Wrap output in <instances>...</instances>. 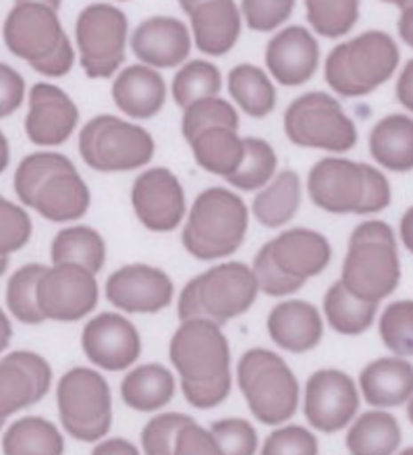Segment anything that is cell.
I'll return each mask as SVG.
<instances>
[{
    "instance_id": "obj_22",
    "label": "cell",
    "mask_w": 413,
    "mask_h": 455,
    "mask_svg": "<svg viewBox=\"0 0 413 455\" xmlns=\"http://www.w3.org/2000/svg\"><path fill=\"white\" fill-rule=\"evenodd\" d=\"M318 42L306 28L293 26L276 34L266 46V65L281 85H304L318 69Z\"/></svg>"
},
{
    "instance_id": "obj_56",
    "label": "cell",
    "mask_w": 413,
    "mask_h": 455,
    "mask_svg": "<svg viewBox=\"0 0 413 455\" xmlns=\"http://www.w3.org/2000/svg\"><path fill=\"white\" fill-rule=\"evenodd\" d=\"M17 3H42V4H48V7L52 9H60V0H17Z\"/></svg>"
},
{
    "instance_id": "obj_34",
    "label": "cell",
    "mask_w": 413,
    "mask_h": 455,
    "mask_svg": "<svg viewBox=\"0 0 413 455\" xmlns=\"http://www.w3.org/2000/svg\"><path fill=\"white\" fill-rule=\"evenodd\" d=\"M3 451L9 455H57L65 451V439L51 420L40 416H28L11 424L3 436Z\"/></svg>"
},
{
    "instance_id": "obj_57",
    "label": "cell",
    "mask_w": 413,
    "mask_h": 455,
    "mask_svg": "<svg viewBox=\"0 0 413 455\" xmlns=\"http://www.w3.org/2000/svg\"><path fill=\"white\" fill-rule=\"evenodd\" d=\"M179 3H181V7L185 9V13H189L191 9L195 7V4H200V3H203V0H179Z\"/></svg>"
},
{
    "instance_id": "obj_12",
    "label": "cell",
    "mask_w": 413,
    "mask_h": 455,
    "mask_svg": "<svg viewBox=\"0 0 413 455\" xmlns=\"http://www.w3.org/2000/svg\"><path fill=\"white\" fill-rule=\"evenodd\" d=\"M59 416L67 433L82 443L100 441L113 424V395L100 372L73 368L59 380Z\"/></svg>"
},
{
    "instance_id": "obj_49",
    "label": "cell",
    "mask_w": 413,
    "mask_h": 455,
    "mask_svg": "<svg viewBox=\"0 0 413 455\" xmlns=\"http://www.w3.org/2000/svg\"><path fill=\"white\" fill-rule=\"evenodd\" d=\"M175 453H220V449L217 445V441H214L212 433H208L206 428H202L200 424H195L194 418H191V420L185 422L181 430H179Z\"/></svg>"
},
{
    "instance_id": "obj_53",
    "label": "cell",
    "mask_w": 413,
    "mask_h": 455,
    "mask_svg": "<svg viewBox=\"0 0 413 455\" xmlns=\"http://www.w3.org/2000/svg\"><path fill=\"white\" fill-rule=\"evenodd\" d=\"M401 239H403L405 248L413 254V206L401 219Z\"/></svg>"
},
{
    "instance_id": "obj_8",
    "label": "cell",
    "mask_w": 413,
    "mask_h": 455,
    "mask_svg": "<svg viewBox=\"0 0 413 455\" xmlns=\"http://www.w3.org/2000/svg\"><path fill=\"white\" fill-rule=\"evenodd\" d=\"M258 291V279L248 264H218L185 285L179 298V318H203L223 327L254 306Z\"/></svg>"
},
{
    "instance_id": "obj_3",
    "label": "cell",
    "mask_w": 413,
    "mask_h": 455,
    "mask_svg": "<svg viewBox=\"0 0 413 455\" xmlns=\"http://www.w3.org/2000/svg\"><path fill=\"white\" fill-rule=\"evenodd\" d=\"M314 204L332 214H372L391 204L386 177L366 163L322 158L307 177Z\"/></svg>"
},
{
    "instance_id": "obj_29",
    "label": "cell",
    "mask_w": 413,
    "mask_h": 455,
    "mask_svg": "<svg viewBox=\"0 0 413 455\" xmlns=\"http://www.w3.org/2000/svg\"><path fill=\"white\" fill-rule=\"evenodd\" d=\"M187 144L194 150L197 164L220 177L235 173L245 156V140L239 138L237 129L223 125L203 129Z\"/></svg>"
},
{
    "instance_id": "obj_55",
    "label": "cell",
    "mask_w": 413,
    "mask_h": 455,
    "mask_svg": "<svg viewBox=\"0 0 413 455\" xmlns=\"http://www.w3.org/2000/svg\"><path fill=\"white\" fill-rule=\"evenodd\" d=\"M9 161H11V148H9V140L4 138V133L0 132V175L4 173L9 167Z\"/></svg>"
},
{
    "instance_id": "obj_4",
    "label": "cell",
    "mask_w": 413,
    "mask_h": 455,
    "mask_svg": "<svg viewBox=\"0 0 413 455\" xmlns=\"http://www.w3.org/2000/svg\"><path fill=\"white\" fill-rule=\"evenodd\" d=\"M332 250L322 233L298 229L281 233L254 258L258 287L266 295H291L330 264Z\"/></svg>"
},
{
    "instance_id": "obj_45",
    "label": "cell",
    "mask_w": 413,
    "mask_h": 455,
    "mask_svg": "<svg viewBox=\"0 0 413 455\" xmlns=\"http://www.w3.org/2000/svg\"><path fill=\"white\" fill-rule=\"evenodd\" d=\"M210 433L220 453L250 455L258 449V435L254 427L242 418H226V420L214 422Z\"/></svg>"
},
{
    "instance_id": "obj_30",
    "label": "cell",
    "mask_w": 413,
    "mask_h": 455,
    "mask_svg": "<svg viewBox=\"0 0 413 455\" xmlns=\"http://www.w3.org/2000/svg\"><path fill=\"white\" fill-rule=\"evenodd\" d=\"M121 397L131 410H160L175 397V377L169 368L160 364L138 366L123 379Z\"/></svg>"
},
{
    "instance_id": "obj_14",
    "label": "cell",
    "mask_w": 413,
    "mask_h": 455,
    "mask_svg": "<svg viewBox=\"0 0 413 455\" xmlns=\"http://www.w3.org/2000/svg\"><path fill=\"white\" fill-rule=\"evenodd\" d=\"M75 40L85 76L110 77L125 60L127 17L113 4H91L79 15Z\"/></svg>"
},
{
    "instance_id": "obj_20",
    "label": "cell",
    "mask_w": 413,
    "mask_h": 455,
    "mask_svg": "<svg viewBox=\"0 0 413 455\" xmlns=\"http://www.w3.org/2000/svg\"><path fill=\"white\" fill-rule=\"evenodd\" d=\"M52 385V368L34 352H13L0 360V418L38 403Z\"/></svg>"
},
{
    "instance_id": "obj_19",
    "label": "cell",
    "mask_w": 413,
    "mask_h": 455,
    "mask_svg": "<svg viewBox=\"0 0 413 455\" xmlns=\"http://www.w3.org/2000/svg\"><path fill=\"white\" fill-rule=\"evenodd\" d=\"M83 352L102 371L119 372L133 366L141 354V337L125 316L102 312L85 324Z\"/></svg>"
},
{
    "instance_id": "obj_6",
    "label": "cell",
    "mask_w": 413,
    "mask_h": 455,
    "mask_svg": "<svg viewBox=\"0 0 413 455\" xmlns=\"http://www.w3.org/2000/svg\"><path fill=\"white\" fill-rule=\"evenodd\" d=\"M250 214L245 202L225 188L197 196L183 229V245L197 260H218L242 248Z\"/></svg>"
},
{
    "instance_id": "obj_52",
    "label": "cell",
    "mask_w": 413,
    "mask_h": 455,
    "mask_svg": "<svg viewBox=\"0 0 413 455\" xmlns=\"http://www.w3.org/2000/svg\"><path fill=\"white\" fill-rule=\"evenodd\" d=\"M399 34L407 46L413 48V4L401 9V20H399Z\"/></svg>"
},
{
    "instance_id": "obj_48",
    "label": "cell",
    "mask_w": 413,
    "mask_h": 455,
    "mask_svg": "<svg viewBox=\"0 0 413 455\" xmlns=\"http://www.w3.org/2000/svg\"><path fill=\"white\" fill-rule=\"evenodd\" d=\"M26 98V82L13 67L0 63V119L13 115Z\"/></svg>"
},
{
    "instance_id": "obj_51",
    "label": "cell",
    "mask_w": 413,
    "mask_h": 455,
    "mask_svg": "<svg viewBox=\"0 0 413 455\" xmlns=\"http://www.w3.org/2000/svg\"><path fill=\"white\" fill-rule=\"evenodd\" d=\"M94 453H138V447L125 439H110L100 443L94 449Z\"/></svg>"
},
{
    "instance_id": "obj_9",
    "label": "cell",
    "mask_w": 413,
    "mask_h": 455,
    "mask_svg": "<svg viewBox=\"0 0 413 455\" xmlns=\"http://www.w3.org/2000/svg\"><path fill=\"white\" fill-rule=\"evenodd\" d=\"M399 65V48L385 32H366L332 48L324 65L326 84L345 98L366 96L386 84Z\"/></svg>"
},
{
    "instance_id": "obj_36",
    "label": "cell",
    "mask_w": 413,
    "mask_h": 455,
    "mask_svg": "<svg viewBox=\"0 0 413 455\" xmlns=\"http://www.w3.org/2000/svg\"><path fill=\"white\" fill-rule=\"evenodd\" d=\"M229 90L250 116L262 119L276 107V90L266 73L254 65H237L229 73Z\"/></svg>"
},
{
    "instance_id": "obj_50",
    "label": "cell",
    "mask_w": 413,
    "mask_h": 455,
    "mask_svg": "<svg viewBox=\"0 0 413 455\" xmlns=\"http://www.w3.org/2000/svg\"><path fill=\"white\" fill-rule=\"evenodd\" d=\"M397 98L405 108H409L413 113V60H409L403 73H401L397 82Z\"/></svg>"
},
{
    "instance_id": "obj_1",
    "label": "cell",
    "mask_w": 413,
    "mask_h": 455,
    "mask_svg": "<svg viewBox=\"0 0 413 455\" xmlns=\"http://www.w3.org/2000/svg\"><path fill=\"white\" fill-rule=\"evenodd\" d=\"M171 362L181 377V389L197 410L223 403L231 393V347L220 324L189 318L171 339Z\"/></svg>"
},
{
    "instance_id": "obj_32",
    "label": "cell",
    "mask_w": 413,
    "mask_h": 455,
    "mask_svg": "<svg viewBox=\"0 0 413 455\" xmlns=\"http://www.w3.org/2000/svg\"><path fill=\"white\" fill-rule=\"evenodd\" d=\"M378 304L360 299L341 281L332 283L324 295V315L330 327L341 335H361L372 327Z\"/></svg>"
},
{
    "instance_id": "obj_23",
    "label": "cell",
    "mask_w": 413,
    "mask_h": 455,
    "mask_svg": "<svg viewBox=\"0 0 413 455\" xmlns=\"http://www.w3.org/2000/svg\"><path fill=\"white\" fill-rule=\"evenodd\" d=\"M131 48L141 63L171 69L191 52V38L183 21L172 17H150L133 32Z\"/></svg>"
},
{
    "instance_id": "obj_26",
    "label": "cell",
    "mask_w": 413,
    "mask_h": 455,
    "mask_svg": "<svg viewBox=\"0 0 413 455\" xmlns=\"http://www.w3.org/2000/svg\"><path fill=\"white\" fill-rule=\"evenodd\" d=\"M115 104L131 119H152L166 100V85L158 71L146 65H131L113 85Z\"/></svg>"
},
{
    "instance_id": "obj_42",
    "label": "cell",
    "mask_w": 413,
    "mask_h": 455,
    "mask_svg": "<svg viewBox=\"0 0 413 455\" xmlns=\"http://www.w3.org/2000/svg\"><path fill=\"white\" fill-rule=\"evenodd\" d=\"M380 337L393 354L413 355V301L388 304L380 318Z\"/></svg>"
},
{
    "instance_id": "obj_44",
    "label": "cell",
    "mask_w": 413,
    "mask_h": 455,
    "mask_svg": "<svg viewBox=\"0 0 413 455\" xmlns=\"http://www.w3.org/2000/svg\"><path fill=\"white\" fill-rule=\"evenodd\" d=\"M189 420V416L175 414V411L152 418V420L146 424L144 433H141V447H144V451L152 455L175 453L179 430H181L183 424Z\"/></svg>"
},
{
    "instance_id": "obj_37",
    "label": "cell",
    "mask_w": 413,
    "mask_h": 455,
    "mask_svg": "<svg viewBox=\"0 0 413 455\" xmlns=\"http://www.w3.org/2000/svg\"><path fill=\"white\" fill-rule=\"evenodd\" d=\"M276 164V152L268 141L260 138H245V156L243 163L239 164L235 173L225 177L233 188L243 189V192H254V189H262L266 183L274 177Z\"/></svg>"
},
{
    "instance_id": "obj_38",
    "label": "cell",
    "mask_w": 413,
    "mask_h": 455,
    "mask_svg": "<svg viewBox=\"0 0 413 455\" xmlns=\"http://www.w3.org/2000/svg\"><path fill=\"white\" fill-rule=\"evenodd\" d=\"M44 270V264H26L9 279L7 306L11 315L23 324H40L46 321L38 308V298H36V289H38V281Z\"/></svg>"
},
{
    "instance_id": "obj_58",
    "label": "cell",
    "mask_w": 413,
    "mask_h": 455,
    "mask_svg": "<svg viewBox=\"0 0 413 455\" xmlns=\"http://www.w3.org/2000/svg\"><path fill=\"white\" fill-rule=\"evenodd\" d=\"M385 3L397 4L399 9H405V7H409V4H413V0H385Z\"/></svg>"
},
{
    "instance_id": "obj_46",
    "label": "cell",
    "mask_w": 413,
    "mask_h": 455,
    "mask_svg": "<svg viewBox=\"0 0 413 455\" xmlns=\"http://www.w3.org/2000/svg\"><path fill=\"white\" fill-rule=\"evenodd\" d=\"M295 0H243V17L256 32H273L291 17Z\"/></svg>"
},
{
    "instance_id": "obj_11",
    "label": "cell",
    "mask_w": 413,
    "mask_h": 455,
    "mask_svg": "<svg viewBox=\"0 0 413 455\" xmlns=\"http://www.w3.org/2000/svg\"><path fill=\"white\" fill-rule=\"evenodd\" d=\"M79 155L90 169L100 173L135 171L152 161V135L119 116L100 115L79 133Z\"/></svg>"
},
{
    "instance_id": "obj_33",
    "label": "cell",
    "mask_w": 413,
    "mask_h": 455,
    "mask_svg": "<svg viewBox=\"0 0 413 455\" xmlns=\"http://www.w3.org/2000/svg\"><path fill=\"white\" fill-rule=\"evenodd\" d=\"M401 427L397 418L386 411H366L351 427L347 449L357 455H386L397 451Z\"/></svg>"
},
{
    "instance_id": "obj_31",
    "label": "cell",
    "mask_w": 413,
    "mask_h": 455,
    "mask_svg": "<svg viewBox=\"0 0 413 455\" xmlns=\"http://www.w3.org/2000/svg\"><path fill=\"white\" fill-rule=\"evenodd\" d=\"M301 204V181L293 171H282L264 186L251 204L258 223L274 229L295 217Z\"/></svg>"
},
{
    "instance_id": "obj_18",
    "label": "cell",
    "mask_w": 413,
    "mask_h": 455,
    "mask_svg": "<svg viewBox=\"0 0 413 455\" xmlns=\"http://www.w3.org/2000/svg\"><path fill=\"white\" fill-rule=\"evenodd\" d=\"M131 204L141 225L150 231H172L185 217L181 181L164 167L144 171L133 183Z\"/></svg>"
},
{
    "instance_id": "obj_27",
    "label": "cell",
    "mask_w": 413,
    "mask_h": 455,
    "mask_svg": "<svg viewBox=\"0 0 413 455\" xmlns=\"http://www.w3.org/2000/svg\"><path fill=\"white\" fill-rule=\"evenodd\" d=\"M363 397L374 408H397L413 395V366L403 358H380L363 368Z\"/></svg>"
},
{
    "instance_id": "obj_39",
    "label": "cell",
    "mask_w": 413,
    "mask_h": 455,
    "mask_svg": "<svg viewBox=\"0 0 413 455\" xmlns=\"http://www.w3.org/2000/svg\"><path fill=\"white\" fill-rule=\"evenodd\" d=\"M307 21L324 38H341L360 17V0H306Z\"/></svg>"
},
{
    "instance_id": "obj_54",
    "label": "cell",
    "mask_w": 413,
    "mask_h": 455,
    "mask_svg": "<svg viewBox=\"0 0 413 455\" xmlns=\"http://www.w3.org/2000/svg\"><path fill=\"white\" fill-rule=\"evenodd\" d=\"M11 337H13V327H11L9 316L4 315L3 308H0V354L9 347Z\"/></svg>"
},
{
    "instance_id": "obj_24",
    "label": "cell",
    "mask_w": 413,
    "mask_h": 455,
    "mask_svg": "<svg viewBox=\"0 0 413 455\" xmlns=\"http://www.w3.org/2000/svg\"><path fill=\"white\" fill-rule=\"evenodd\" d=\"M268 333L285 352L306 354L322 341L324 323L316 306L304 299H289L270 310Z\"/></svg>"
},
{
    "instance_id": "obj_25",
    "label": "cell",
    "mask_w": 413,
    "mask_h": 455,
    "mask_svg": "<svg viewBox=\"0 0 413 455\" xmlns=\"http://www.w3.org/2000/svg\"><path fill=\"white\" fill-rule=\"evenodd\" d=\"M197 48L203 54L220 57L237 44L242 15L235 0H203L187 13Z\"/></svg>"
},
{
    "instance_id": "obj_5",
    "label": "cell",
    "mask_w": 413,
    "mask_h": 455,
    "mask_svg": "<svg viewBox=\"0 0 413 455\" xmlns=\"http://www.w3.org/2000/svg\"><path fill=\"white\" fill-rule=\"evenodd\" d=\"M3 36L9 51L42 76L63 77L71 71L75 52L57 9L42 3H17L4 20Z\"/></svg>"
},
{
    "instance_id": "obj_60",
    "label": "cell",
    "mask_w": 413,
    "mask_h": 455,
    "mask_svg": "<svg viewBox=\"0 0 413 455\" xmlns=\"http://www.w3.org/2000/svg\"><path fill=\"white\" fill-rule=\"evenodd\" d=\"M407 418H409V422L413 424V399L409 402V408H407Z\"/></svg>"
},
{
    "instance_id": "obj_41",
    "label": "cell",
    "mask_w": 413,
    "mask_h": 455,
    "mask_svg": "<svg viewBox=\"0 0 413 455\" xmlns=\"http://www.w3.org/2000/svg\"><path fill=\"white\" fill-rule=\"evenodd\" d=\"M239 127V116L237 110L231 107L229 102L223 100L218 96L202 98V100L191 102L189 107H185L183 113V135L185 140L191 141L197 133L203 132L208 127Z\"/></svg>"
},
{
    "instance_id": "obj_2",
    "label": "cell",
    "mask_w": 413,
    "mask_h": 455,
    "mask_svg": "<svg viewBox=\"0 0 413 455\" xmlns=\"http://www.w3.org/2000/svg\"><path fill=\"white\" fill-rule=\"evenodd\" d=\"M15 192L23 204L52 223L82 219L91 202L75 164L57 152H36L23 158L15 173Z\"/></svg>"
},
{
    "instance_id": "obj_28",
    "label": "cell",
    "mask_w": 413,
    "mask_h": 455,
    "mask_svg": "<svg viewBox=\"0 0 413 455\" xmlns=\"http://www.w3.org/2000/svg\"><path fill=\"white\" fill-rule=\"evenodd\" d=\"M369 152L374 161L394 173L413 169V119L391 115L378 121L369 133Z\"/></svg>"
},
{
    "instance_id": "obj_40",
    "label": "cell",
    "mask_w": 413,
    "mask_h": 455,
    "mask_svg": "<svg viewBox=\"0 0 413 455\" xmlns=\"http://www.w3.org/2000/svg\"><path fill=\"white\" fill-rule=\"evenodd\" d=\"M223 77L220 71L208 60H191L172 79V98L179 107H189L202 98L218 96Z\"/></svg>"
},
{
    "instance_id": "obj_21",
    "label": "cell",
    "mask_w": 413,
    "mask_h": 455,
    "mask_svg": "<svg viewBox=\"0 0 413 455\" xmlns=\"http://www.w3.org/2000/svg\"><path fill=\"white\" fill-rule=\"evenodd\" d=\"M79 121L75 102L51 84H36L29 92L28 138L38 146H59L71 138Z\"/></svg>"
},
{
    "instance_id": "obj_35",
    "label": "cell",
    "mask_w": 413,
    "mask_h": 455,
    "mask_svg": "<svg viewBox=\"0 0 413 455\" xmlns=\"http://www.w3.org/2000/svg\"><path fill=\"white\" fill-rule=\"evenodd\" d=\"M52 264H79V267L98 273L104 267L107 245L98 231L85 225H75L63 229L52 242Z\"/></svg>"
},
{
    "instance_id": "obj_59",
    "label": "cell",
    "mask_w": 413,
    "mask_h": 455,
    "mask_svg": "<svg viewBox=\"0 0 413 455\" xmlns=\"http://www.w3.org/2000/svg\"><path fill=\"white\" fill-rule=\"evenodd\" d=\"M7 267H9V256L0 254V276L4 275V270H7Z\"/></svg>"
},
{
    "instance_id": "obj_15",
    "label": "cell",
    "mask_w": 413,
    "mask_h": 455,
    "mask_svg": "<svg viewBox=\"0 0 413 455\" xmlns=\"http://www.w3.org/2000/svg\"><path fill=\"white\" fill-rule=\"evenodd\" d=\"M36 298L46 321H82L98 304L96 276L79 264H54L42 273Z\"/></svg>"
},
{
    "instance_id": "obj_13",
    "label": "cell",
    "mask_w": 413,
    "mask_h": 455,
    "mask_svg": "<svg viewBox=\"0 0 413 455\" xmlns=\"http://www.w3.org/2000/svg\"><path fill=\"white\" fill-rule=\"evenodd\" d=\"M285 133L293 144L326 152H347L357 144L353 121L343 113L341 104L324 92L299 96L287 108Z\"/></svg>"
},
{
    "instance_id": "obj_16",
    "label": "cell",
    "mask_w": 413,
    "mask_h": 455,
    "mask_svg": "<svg viewBox=\"0 0 413 455\" xmlns=\"http://www.w3.org/2000/svg\"><path fill=\"white\" fill-rule=\"evenodd\" d=\"M360 410V393L349 374L335 368L314 372L306 385L304 411L320 433H338Z\"/></svg>"
},
{
    "instance_id": "obj_10",
    "label": "cell",
    "mask_w": 413,
    "mask_h": 455,
    "mask_svg": "<svg viewBox=\"0 0 413 455\" xmlns=\"http://www.w3.org/2000/svg\"><path fill=\"white\" fill-rule=\"evenodd\" d=\"M237 380L251 414L262 424H282L298 411V379L287 362L270 349H248L239 360Z\"/></svg>"
},
{
    "instance_id": "obj_47",
    "label": "cell",
    "mask_w": 413,
    "mask_h": 455,
    "mask_svg": "<svg viewBox=\"0 0 413 455\" xmlns=\"http://www.w3.org/2000/svg\"><path fill=\"white\" fill-rule=\"evenodd\" d=\"M262 453H318V441L310 430L304 427H285L281 430H274L264 443Z\"/></svg>"
},
{
    "instance_id": "obj_7",
    "label": "cell",
    "mask_w": 413,
    "mask_h": 455,
    "mask_svg": "<svg viewBox=\"0 0 413 455\" xmlns=\"http://www.w3.org/2000/svg\"><path fill=\"white\" fill-rule=\"evenodd\" d=\"M401 264L393 229L382 220H366L351 233L341 283L360 299L388 298L399 285Z\"/></svg>"
},
{
    "instance_id": "obj_17",
    "label": "cell",
    "mask_w": 413,
    "mask_h": 455,
    "mask_svg": "<svg viewBox=\"0 0 413 455\" xmlns=\"http://www.w3.org/2000/svg\"><path fill=\"white\" fill-rule=\"evenodd\" d=\"M172 293L171 276L147 264H129L115 270L107 281V299L131 315H154L169 308Z\"/></svg>"
},
{
    "instance_id": "obj_43",
    "label": "cell",
    "mask_w": 413,
    "mask_h": 455,
    "mask_svg": "<svg viewBox=\"0 0 413 455\" xmlns=\"http://www.w3.org/2000/svg\"><path fill=\"white\" fill-rule=\"evenodd\" d=\"M32 237V219L21 206L0 196V254L9 256L21 250Z\"/></svg>"
},
{
    "instance_id": "obj_61",
    "label": "cell",
    "mask_w": 413,
    "mask_h": 455,
    "mask_svg": "<svg viewBox=\"0 0 413 455\" xmlns=\"http://www.w3.org/2000/svg\"><path fill=\"white\" fill-rule=\"evenodd\" d=\"M3 424H4V420H3V418H0V428H3Z\"/></svg>"
}]
</instances>
